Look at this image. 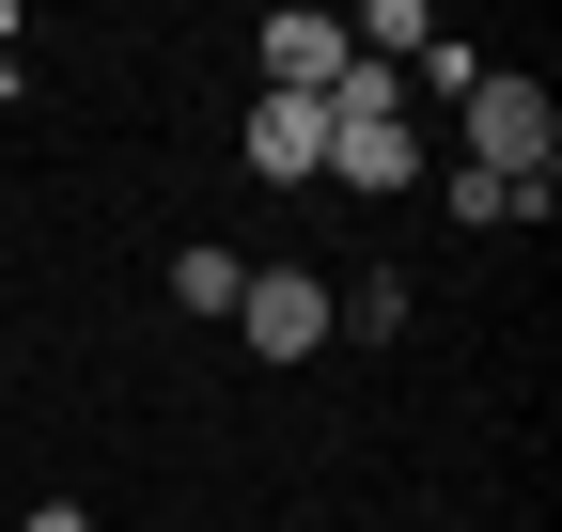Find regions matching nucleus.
I'll list each match as a JSON object with an SVG mask.
<instances>
[{
	"mask_svg": "<svg viewBox=\"0 0 562 532\" xmlns=\"http://www.w3.org/2000/svg\"><path fill=\"white\" fill-rule=\"evenodd\" d=\"M547 142H562V110H547L531 79L484 63V79H469V173H501L516 204H547Z\"/></svg>",
	"mask_w": 562,
	"mask_h": 532,
	"instance_id": "nucleus-1",
	"label": "nucleus"
},
{
	"mask_svg": "<svg viewBox=\"0 0 562 532\" xmlns=\"http://www.w3.org/2000/svg\"><path fill=\"white\" fill-rule=\"evenodd\" d=\"M16 532H94V517H79V501H32V517H16Z\"/></svg>",
	"mask_w": 562,
	"mask_h": 532,
	"instance_id": "nucleus-6",
	"label": "nucleus"
},
{
	"mask_svg": "<svg viewBox=\"0 0 562 532\" xmlns=\"http://www.w3.org/2000/svg\"><path fill=\"white\" fill-rule=\"evenodd\" d=\"M250 173H266V188L328 173V95H266V110H250Z\"/></svg>",
	"mask_w": 562,
	"mask_h": 532,
	"instance_id": "nucleus-3",
	"label": "nucleus"
},
{
	"mask_svg": "<svg viewBox=\"0 0 562 532\" xmlns=\"http://www.w3.org/2000/svg\"><path fill=\"white\" fill-rule=\"evenodd\" d=\"M344 63H360V47H344V16H266V95H328Z\"/></svg>",
	"mask_w": 562,
	"mask_h": 532,
	"instance_id": "nucleus-4",
	"label": "nucleus"
},
{
	"mask_svg": "<svg viewBox=\"0 0 562 532\" xmlns=\"http://www.w3.org/2000/svg\"><path fill=\"white\" fill-rule=\"evenodd\" d=\"M235 329H250L266 361H313V345H328V282H313V266H250V298H235Z\"/></svg>",
	"mask_w": 562,
	"mask_h": 532,
	"instance_id": "nucleus-2",
	"label": "nucleus"
},
{
	"mask_svg": "<svg viewBox=\"0 0 562 532\" xmlns=\"http://www.w3.org/2000/svg\"><path fill=\"white\" fill-rule=\"evenodd\" d=\"M235 298H250L235 251H172V313H235Z\"/></svg>",
	"mask_w": 562,
	"mask_h": 532,
	"instance_id": "nucleus-5",
	"label": "nucleus"
}]
</instances>
